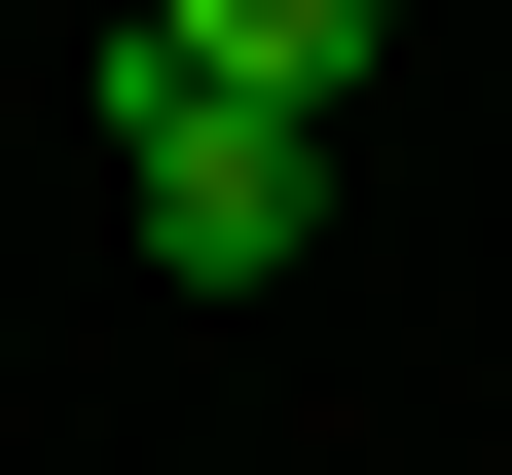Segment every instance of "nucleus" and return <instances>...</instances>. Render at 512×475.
<instances>
[{"label": "nucleus", "instance_id": "obj_1", "mask_svg": "<svg viewBox=\"0 0 512 475\" xmlns=\"http://www.w3.org/2000/svg\"><path fill=\"white\" fill-rule=\"evenodd\" d=\"M366 74H403L366 0H110V220H147V293H293Z\"/></svg>", "mask_w": 512, "mask_h": 475}]
</instances>
